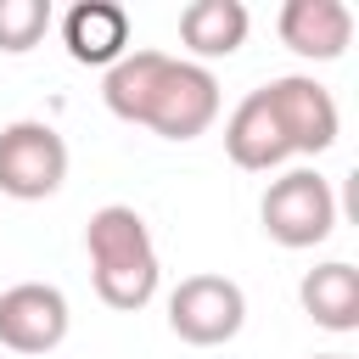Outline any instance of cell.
I'll list each match as a JSON object with an SVG mask.
<instances>
[{"mask_svg": "<svg viewBox=\"0 0 359 359\" xmlns=\"http://www.w3.org/2000/svg\"><path fill=\"white\" fill-rule=\"evenodd\" d=\"M84 252H90V280L95 297L118 314H135L157 297L163 264H157V241L146 230V219L129 202H107L90 213L84 224Z\"/></svg>", "mask_w": 359, "mask_h": 359, "instance_id": "obj_1", "label": "cell"}, {"mask_svg": "<svg viewBox=\"0 0 359 359\" xmlns=\"http://www.w3.org/2000/svg\"><path fill=\"white\" fill-rule=\"evenodd\" d=\"M314 359H348V353H314Z\"/></svg>", "mask_w": 359, "mask_h": 359, "instance_id": "obj_15", "label": "cell"}, {"mask_svg": "<svg viewBox=\"0 0 359 359\" xmlns=\"http://www.w3.org/2000/svg\"><path fill=\"white\" fill-rule=\"evenodd\" d=\"M62 45L79 67H112L129 56V11L118 0H79L62 11Z\"/></svg>", "mask_w": 359, "mask_h": 359, "instance_id": "obj_9", "label": "cell"}, {"mask_svg": "<svg viewBox=\"0 0 359 359\" xmlns=\"http://www.w3.org/2000/svg\"><path fill=\"white\" fill-rule=\"evenodd\" d=\"M224 151H230V163L247 168V174H269V168H280V163L292 157L286 129L275 123L264 90H247V95L236 101V112L224 118Z\"/></svg>", "mask_w": 359, "mask_h": 359, "instance_id": "obj_10", "label": "cell"}, {"mask_svg": "<svg viewBox=\"0 0 359 359\" xmlns=\"http://www.w3.org/2000/svg\"><path fill=\"white\" fill-rule=\"evenodd\" d=\"M67 297L62 286H45V280H17L0 292V348L11 353H50L67 342Z\"/></svg>", "mask_w": 359, "mask_h": 359, "instance_id": "obj_7", "label": "cell"}, {"mask_svg": "<svg viewBox=\"0 0 359 359\" xmlns=\"http://www.w3.org/2000/svg\"><path fill=\"white\" fill-rule=\"evenodd\" d=\"M297 303H303V314H309L320 331H337V337L359 331V269L342 264V258L314 264V269L297 280Z\"/></svg>", "mask_w": 359, "mask_h": 359, "instance_id": "obj_11", "label": "cell"}, {"mask_svg": "<svg viewBox=\"0 0 359 359\" xmlns=\"http://www.w3.org/2000/svg\"><path fill=\"white\" fill-rule=\"evenodd\" d=\"M62 180H67V140L50 123L17 118L0 129V196L45 202L62 191Z\"/></svg>", "mask_w": 359, "mask_h": 359, "instance_id": "obj_4", "label": "cell"}, {"mask_svg": "<svg viewBox=\"0 0 359 359\" xmlns=\"http://www.w3.org/2000/svg\"><path fill=\"white\" fill-rule=\"evenodd\" d=\"M275 34L303 62H337L353 39V11L342 0H286L275 17Z\"/></svg>", "mask_w": 359, "mask_h": 359, "instance_id": "obj_8", "label": "cell"}, {"mask_svg": "<svg viewBox=\"0 0 359 359\" xmlns=\"http://www.w3.org/2000/svg\"><path fill=\"white\" fill-rule=\"evenodd\" d=\"M258 90H264L275 123L286 129L292 157H320V151L337 146L342 112H337V101H331L325 84H314L309 73H280V79H269V84H258Z\"/></svg>", "mask_w": 359, "mask_h": 359, "instance_id": "obj_6", "label": "cell"}, {"mask_svg": "<svg viewBox=\"0 0 359 359\" xmlns=\"http://www.w3.org/2000/svg\"><path fill=\"white\" fill-rule=\"evenodd\" d=\"M258 219H264V236L292 247V252L320 247L337 230V191L320 168H286L280 180H269Z\"/></svg>", "mask_w": 359, "mask_h": 359, "instance_id": "obj_2", "label": "cell"}, {"mask_svg": "<svg viewBox=\"0 0 359 359\" xmlns=\"http://www.w3.org/2000/svg\"><path fill=\"white\" fill-rule=\"evenodd\" d=\"M247 6L241 0H191L180 11V45L196 56V62H213V56H236L247 45Z\"/></svg>", "mask_w": 359, "mask_h": 359, "instance_id": "obj_12", "label": "cell"}, {"mask_svg": "<svg viewBox=\"0 0 359 359\" xmlns=\"http://www.w3.org/2000/svg\"><path fill=\"white\" fill-rule=\"evenodd\" d=\"M163 67H168V50H129V56H118V62L107 67V79H101L107 112L123 118V123H146L151 95H157V84H163Z\"/></svg>", "mask_w": 359, "mask_h": 359, "instance_id": "obj_13", "label": "cell"}, {"mask_svg": "<svg viewBox=\"0 0 359 359\" xmlns=\"http://www.w3.org/2000/svg\"><path fill=\"white\" fill-rule=\"evenodd\" d=\"M247 325V292L230 275H185L168 292V331L191 348H224Z\"/></svg>", "mask_w": 359, "mask_h": 359, "instance_id": "obj_3", "label": "cell"}, {"mask_svg": "<svg viewBox=\"0 0 359 359\" xmlns=\"http://www.w3.org/2000/svg\"><path fill=\"white\" fill-rule=\"evenodd\" d=\"M50 34V0H0V50L28 56Z\"/></svg>", "mask_w": 359, "mask_h": 359, "instance_id": "obj_14", "label": "cell"}, {"mask_svg": "<svg viewBox=\"0 0 359 359\" xmlns=\"http://www.w3.org/2000/svg\"><path fill=\"white\" fill-rule=\"evenodd\" d=\"M219 118V79L202 67V62H185V56H168L163 67V84L151 95V112L140 129L163 135V140H196L208 135Z\"/></svg>", "mask_w": 359, "mask_h": 359, "instance_id": "obj_5", "label": "cell"}]
</instances>
